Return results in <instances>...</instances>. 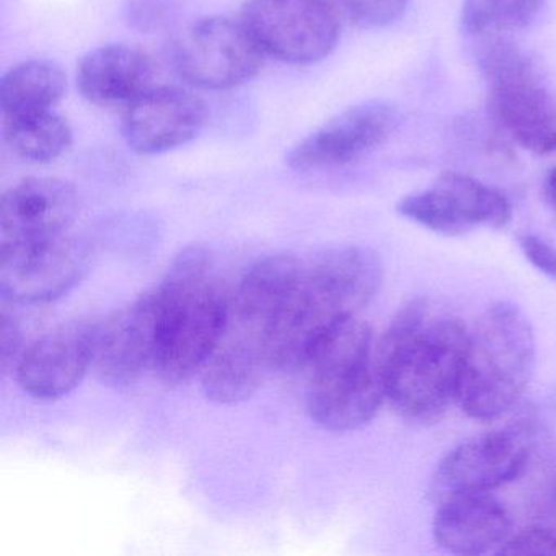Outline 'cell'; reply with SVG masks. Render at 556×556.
<instances>
[{
	"label": "cell",
	"instance_id": "2e32d148",
	"mask_svg": "<svg viewBox=\"0 0 556 556\" xmlns=\"http://www.w3.org/2000/svg\"><path fill=\"white\" fill-rule=\"evenodd\" d=\"M76 188L61 178H27L0 200V230L4 240L63 236L76 219Z\"/></svg>",
	"mask_w": 556,
	"mask_h": 556
},
{
	"label": "cell",
	"instance_id": "5bb4252c",
	"mask_svg": "<svg viewBox=\"0 0 556 556\" xmlns=\"http://www.w3.org/2000/svg\"><path fill=\"white\" fill-rule=\"evenodd\" d=\"M97 324L70 321L35 341L15 364L28 395L58 400L73 392L92 366Z\"/></svg>",
	"mask_w": 556,
	"mask_h": 556
},
{
	"label": "cell",
	"instance_id": "30bf717a",
	"mask_svg": "<svg viewBox=\"0 0 556 556\" xmlns=\"http://www.w3.org/2000/svg\"><path fill=\"white\" fill-rule=\"evenodd\" d=\"M86 245L71 237L2 240L0 295L12 304H43L67 294L89 269Z\"/></svg>",
	"mask_w": 556,
	"mask_h": 556
},
{
	"label": "cell",
	"instance_id": "4316f807",
	"mask_svg": "<svg viewBox=\"0 0 556 556\" xmlns=\"http://www.w3.org/2000/svg\"><path fill=\"white\" fill-rule=\"evenodd\" d=\"M545 188L548 200L552 201L553 206L556 207V167L549 170L548 177H546Z\"/></svg>",
	"mask_w": 556,
	"mask_h": 556
},
{
	"label": "cell",
	"instance_id": "8fae6325",
	"mask_svg": "<svg viewBox=\"0 0 556 556\" xmlns=\"http://www.w3.org/2000/svg\"><path fill=\"white\" fill-rule=\"evenodd\" d=\"M396 211L447 237L465 236L480 227L503 229L513 217V207L503 193L455 172H445L428 190L403 198Z\"/></svg>",
	"mask_w": 556,
	"mask_h": 556
},
{
	"label": "cell",
	"instance_id": "d4e9b609",
	"mask_svg": "<svg viewBox=\"0 0 556 556\" xmlns=\"http://www.w3.org/2000/svg\"><path fill=\"white\" fill-rule=\"evenodd\" d=\"M519 247L523 256L529 260L533 268L539 269L543 276L556 285V249L546 240L533 233H523L519 237Z\"/></svg>",
	"mask_w": 556,
	"mask_h": 556
},
{
	"label": "cell",
	"instance_id": "5b68a950",
	"mask_svg": "<svg viewBox=\"0 0 556 556\" xmlns=\"http://www.w3.org/2000/svg\"><path fill=\"white\" fill-rule=\"evenodd\" d=\"M369 325L353 317L318 340L308 354L307 412L320 428L351 431L367 425L386 399Z\"/></svg>",
	"mask_w": 556,
	"mask_h": 556
},
{
	"label": "cell",
	"instance_id": "7a4b0ae2",
	"mask_svg": "<svg viewBox=\"0 0 556 556\" xmlns=\"http://www.w3.org/2000/svg\"><path fill=\"white\" fill-rule=\"evenodd\" d=\"M382 279V262L366 247H341L302 263L273 334V370L304 369L318 340L356 317L376 298Z\"/></svg>",
	"mask_w": 556,
	"mask_h": 556
},
{
	"label": "cell",
	"instance_id": "44dd1931",
	"mask_svg": "<svg viewBox=\"0 0 556 556\" xmlns=\"http://www.w3.org/2000/svg\"><path fill=\"white\" fill-rule=\"evenodd\" d=\"M545 0H464L462 28L473 37H500L529 27Z\"/></svg>",
	"mask_w": 556,
	"mask_h": 556
},
{
	"label": "cell",
	"instance_id": "8992f818",
	"mask_svg": "<svg viewBox=\"0 0 556 556\" xmlns=\"http://www.w3.org/2000/svg\"><path fill=\"white\" fill-rule=\"evenodd\" d=\"M480 66L501 128L532 154H555L556 99L532 60L509 41L491 37L481 48Z\"/></svg>",
	"mask_w": 556,
	"mask_h": 556
},
{
	"label": "cell",
	"instance_id": "d6986e66",
	"mask_svg": "<svg viewBox=\"0 0 556 556\" xmlns=\"http://www.w3.org/2000/svg\"><path fill=\"white\" fill-rule=\"evenodd\" d=\"M66 90L67 76L60 64L48 60L17 64L0 80L2 118L51 112Z\"/></svg>",
	"mask_w": 556,
	"mask_h": 556
},
{
	"label": "cell",
	"instance_id": "484cf974",
	"mask_svg": "<svg viewBox=\"0 0 556 556\" xmlns=\"http://www.w3.org/2000/svg\"><path fill=\"white\" fill-rule=\"evenodd\" d=\"M2 327H0V348H2V367L8 369L11 364H17L18 351H21L22 333L18 330L17 321L8 315V312H2Z\"/></svg>",
	"mask_w": 556,
	"mask_h": 556
},
{
	"label": "cell",
	"instance_id": "9c48e42d",
	"mask_svg": "<svg viewBox=\"0 0 556 556\" xmlns=\"http://www.w3.org/2000/svg\"><path fill=\"white\" fill-rule=\"evenodd\" d=\"M533 445L535 432L529 422H514L462 442L439 462L431 496L442 503L464 494L491 493L526 470Z\"/></svg>",
	"mask_w": 556,
	"mask_h": 556
},
{
	"label": "cell",
	"instance_id": "ba28073f",
	"mask_svg": "<svg viewBox=\"0 0 556 556\" xmlns=\"http://www.w3.org/2000/svg\"><path fill=\"white\" fill-rule=\"evenodd\" d=\"M240 22L263 53L295 66L320 63L341 37L330 0H247Z\"/></svg>",
	"mask_w": 556,
	"mask_h": 556
},
{
	"label": "cell",
	"instance_id": "7c38bea8",
	"mask_svg": "<svg viewBox=\"0 0 556 556\" xmlns=\"http://www.w3.org/2000/svg\"><path fill=\"white\" fill-rule=\"evenodd\" d=\"M396 125L399 112L389 102L361 103L328 119L298 142L286 162L301 174L343 167L387 142Z\"/></svg>",
	"mask_w": 556,
	"mask_h": 556
},
{
	"label": "cell",
	"instance_id": "ffe728a7",
	"mask_svg": "<svg viewBox=\"0 0 556 556\" xmlns=\"http://www.w3.org/2000/svg\"><path fill=\"white\" fill-rule=\"evenodd\" d=\"M4 141L28 164H50L70 151L73 128L63 116L51 112L4 118Z\"/></svg>",
	"mask_w": 556,
	"mask_h": 556
},
{
	"label": "cell",
	"instance_id": "6da1fadb",
	"mask_svg": "<svg viewBox=\"0 0 556 556\" xmlns=\"http://www.w3.org/2000/svg\"><path fill=\"white\" fill-rule=\"evenodd\" d=\"M467 341L464 324L428 301L403 307L377 353L386 399L393 408L412 421L441 418L457 402Z\"/></svg>",
	"mask_w": 556,
	"mask_h": 556
},
{
	"label": "cell",
	"instance_id": "277c9868",
	"mask_svg": "<svg viewBox=\"0 0 556 556\" xmlns=\"http://www.w3.org/2000/svg\"><path fill=\"white\" fill-rule=\"evenodd\" d=\"M535 364V331L522 308L490 305L468 333L458 405L478 421L500 418L522 399Z\"/></svg>",
	"mask_w": 556,
	"mask_h": 556
},
{
	"label": "cell",
	"instance_id": "cb8c5ba5",
	"mask_svg": "<svg viewBox=\"0 0 556 556\" xmlns=\"http://www.w3.org/2000/svg\"><path fill=\"white\" fill-rule=\"evenodd\" d=\"M500 555H556V535L542 529H527L507 539Z\"/></svg>",
	"mask_w": 556,
	"mask_h": 556
},
{
	"label": "cell",
	"instance_id": "ac0fdd59",
	"mask_svg": "<svg viewBox=\"0 0 556 556\" xmlns=\"http://www.w3.org/2000/svg\"><path fill=\"white\" fill-rule=\"evenodd\" d=\"M513 517L491 493L464 494L442 501L432 533L441 548L457 555H481L510 535Z\"/></svg>",
	"mask_w": 556,
	"mask_h": 556
},
{
	"label": "cell",
	"instance_id": "3957f363",
	"mask_svg": "<svg viewBox=\"0 0 556 556\" xmlns=\"http://www.w3.org/2000/svg\"><path fill=\"white\" fill-rule=\"evenodd\" d=\"M159 307L155 367L167 383H180L210 359L226 330L229 299L210 252L188 247L155 289Z\"/></svg>",
	"mask_w": 556,
	"mask_h": 556
},
{
	"label": "cell",
	"instance_id": "e0dca14e",
	"mask_svg": "<svg viewBox=\"0 0 556 556\" xmlns=\"http://www.w3.org/2000/svg\"><path fill=\"white\" fill-rule=\"evenodd\" d=\"M155 66L136 47L110 43L89 51L77 64V89L93 105L126 106L154 89Z\"/></svg>",
	"mask_w": 556,
	"mask_h": 556
},
{
	"label": "cell",
	"instance_id": "52a82bcc",
	"mask_svg": "<svg viewBox=\"0 0 556 556\" xmlns=\"http://www.w3.org/2000/svg\"><path fill=\"white\" fill-rule=\"evenodd\" d=\"M262 48L242 22L207 17L181 28L170 45V63L188 86L230 90L250 83L262 70Z\"/></svg>",
	"mask_w": 556,
	"mask_h": 556
},
{
	"label": "cell",
	"instance_id": "7402d4cb",
	"mask_svg": "<svg viewBox=\"0 0 556 556\" xmlns=\"http://www.w3.org/2000/svg\"><path fill=\"white\" fill-rule=\"evenodd\" d=\"M180 0H126L125 21L139 34L152 35L177 24Z\"/></svg>",
	"mask_w": 556,
	"mask_h": 556
},
{
	"label": "cell",
	"instance_id": "9a60e30c",
	"mask_svg": "<svg viewBox=\"0 0 556 556\" xmlns=\"http://www.w3.org/2000/svg\"><path fill=\"white\" fill-rule=\"evenodd\" d=\"M206 118L200 97L177 87H154L126 109L123 136L136 154H167L197 139Z\"/></svg>",
	"mask_w": 556,
	"mask_h": 556
},
{
	"label": "cell",
	"instance_id": "4fadbf2b",
	"mask_svg": "<svg viewBox=\"0 0 556 556\" xmlns=\"http://www.w3.org/2000/svg\"><path fill=\"white\" fill-rule=\"evenodd\" d=\"M159 307L155 291L97 324L92 367L110 387H129L155 367Z\"/></svg>",
	"mask_w": 556,
	"mask_h": 556
},
{
	"label": "cell",
	"instance_id": "603a6c76",
	"mask_svg": "<svg viewBox=\"0 0 556 556\" xmlns=\"http://www.w3.org/2000/svg\"><path fill=\"white\" fill-rule=\"evenodd\" d=\"M338 4L353 24L383 28L403 17L409 0H338Z\"/></svg>",
	"mask_w": 556,
	"mask_h": 556
}]
</instances>
